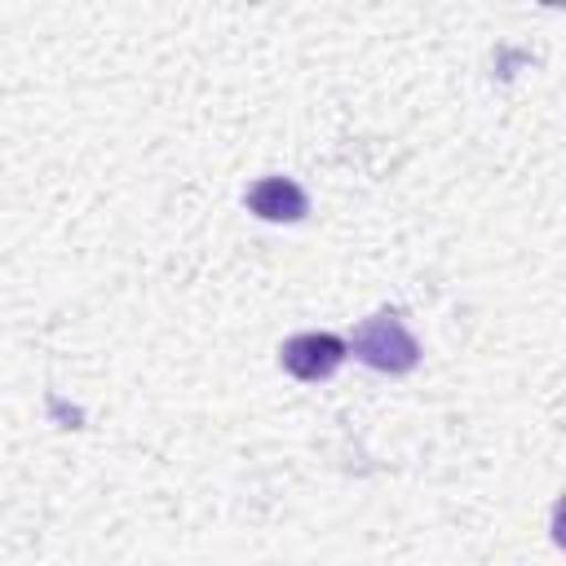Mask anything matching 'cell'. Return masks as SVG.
I'll return each mask as SVG.
<instances>
[{
	"mask_svg": "<svg viewBox=\"0 0 566 566\" xmlns=\"http://www.w3.org/2000/svg\"><path fill=\"white\" fill-rule=\"evenodd\" d=\"M279 358H283V367H287L296 380H323V376H332V371L340 367L345 340L332 336V332H301V336L283 340Z\"/></svg>",
	"mask_w": 566,
	"mask_h": 566,
	"instance_id": "obj_2",
	"label": "cell"
},
{
	"mask_svg": "<svg viewBox=\"0 0 566 566\" xmlns=\"http://www.w3.org/2000/svg\"><path fill=\"white\" fill-rule=\"evenodd\" d=\"M248 208L261 221H301L305 208H310V199H305V190L292 177H261L248 190Z\"/></svg>",
	"mask_w": 566,
	"mask_h": 566,
	"instance_id": "obj_3",
	"label": "cell"
},
{
	"mask_svg": "<svg viewBox=\"0 0 566 566\" xmlns=\"http://www.w3.org/2000/svg\"><path fill=\"white\" fill-rule=\"evenodd\" d=\"M354 354L376 371H411L420 358V345L398 314H371L367 323L354 327Z\"/></svg>",
	"mask_w": 566,
	"mask_h": 566,
	"instance_id": "obj_1",
	"label": "cell"
}]
</instances>
